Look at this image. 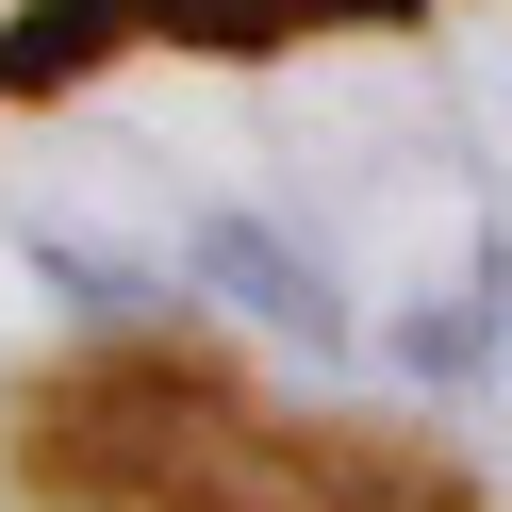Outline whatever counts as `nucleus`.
Returning <instances> with one entry per match:
<instances>
[{
  "label": "nucleus",
  "instance_id": "1",
  "mask_svg": "<svg viewBox=\"0 0 512 512\" xmlns=\"http://www.w3.org/2000/svg\"><path fill=\"white\" fill-rule=\"evenodd\" d=\"M199 281H215V298H248L281 347H347V298H331V265H314V248H281L265 215H199Z\"/></svg>",
  "mask_w": 512,
  "mask_h": 512
},
{
  "label": "nucleus",
  "instance_id": "2",
  "mask_svg": "<svg viewBox=\"0 0 512 512\" xmlns=\"http://www.w3.org/2000/svg\"><path fill=\"white\" fill-rule=\"evenodd\" d=\"M133 34H199V50H281L314 17H397V0H116Z\"/></svg>",
  "mask_w": 512,
  "mask_h": 512
}]
</instances>
